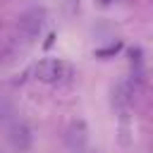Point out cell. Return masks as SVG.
Listing matches in <instances>:
<instances>
[{"instance_id":"1","label":"cell","mask_w":153,"mask_h":153,"mask_svg":"<svg viewBox=\"0 0 153 153\" xmlns=\"http://www.w3.org/2000/svg\"><path fill=\"white\" fill-rule=\"evenodd\" d=\"M33 74L43 84H67L74 76V67L60 57H45L33 67Z\"/></svg>"},{"instance_id":"2","label":"cell","mask_w":153,"mask_h":153,"mask_svg":"<svg viewBox=\"0 0 153 153\" xmlns=\"http://www.w3.org/2000/svg\"><path fill=\"white\" fill-rule=\"evenodd\" d=\"M43 26H45V10H41V7H31L24 14H19V19H17V33L26 43H33L41 36Z\"/></svg>"},{"instance_id":"3","label":"cell","mask_w":153,"mask_h":153,"mask_svg":"<svg viewBox=\"0 0 153 153\" xmlns=\"http://www.w3.org/2000/svg\"><path fill=\"white\" fill-rule=\"evenodd\" d=\"M139 91H141V76L139 74H131V76L117 81L112 86V105L117 110H129V105L136 100Z\"/></svg>"},{"instance_id":"4","label":"cell","mask_w":153,"mask_h":153,"mask_svg":"<svg viewBox=\"0 0 153 153\" xmlns=\"http://www.w3.org/2000/svg\"><path fill=\"white\" fill-rule=\"evenodd\" d=\"M65 146L69 153H84L88 146V127L84 120H74L65 131Z\"/></svg>"},{"instance_id":"5","label":"cell","mask_w":153,"mask_h":153,"mask_svg":"<svg viewBox=\"0 0 153 153\" xmlns=\"http://www.w3.org/2000/svg\"><path fill=\"white\" fill-rule=\"evenodd\" d=\"M5 129H7V141H10V146H12L14 151L26 153V151L31 148V129H29L26 122H22V120L17 117L14 122L5 124Z\"/></svg>"},{"instance_id":"6","label":"cell","mask_w":153,"mask_h":153,"mask_svg":"<svg viewBox=\"0 0 153 153\" xmlns=\"http://www.w3.org/2000/svg\"><path fill=\"white\" fill-rule=\"evenodd\" d=\"M14 120H17V108H14V103H12L7 96L0 93V124H10V122H14Z\"/></svg>"},{"instance_id":"7","label":"cell","mask_w":153,"mask_h":153,"mask_svg":"<svg viewBox=\"0 0 153 153\" xmlns=\"http://www.w3.org/2000/svg\"><path fill=\"white\" fill-rule=\"evenodd\" d=\"M120 48H122V43H112V45H108V48H100V50H96V57H110V55H115Z\"/></svg>"},{"instance_id":"8","label":"cell","mask_w":153,"mask_h":153,"mask_svg":"<svg viewBox=\"0 0 153 153\" xmlns=\"http://www.w3.org/2000/svg\"><path fill=\"white\" fill-rule=\"evenodd\" d=\"M100 2H103V5H108V2H112V0H100Z\"/></svg>"}]
</instances>
